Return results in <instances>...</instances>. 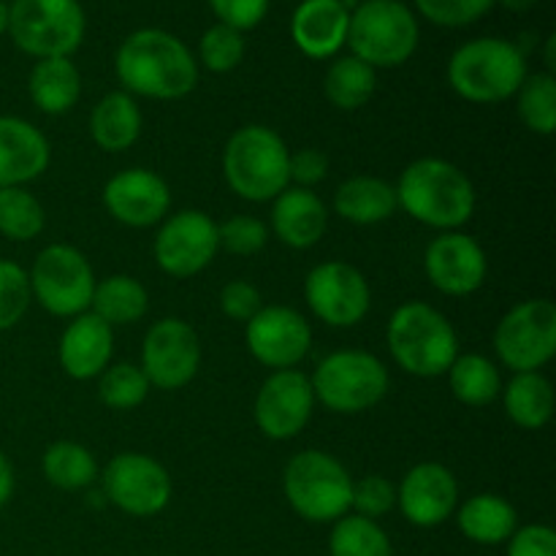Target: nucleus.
I'll return each instance as SVG.
<instances>
[{"label":"nucleus","instance_id":"obj_23","mask_svg":"<svg viewBox=\"0 0 556 556\" xmlns=\"http://www.w3.org/2000/svg\"><path fill=\"white\" fill-rule=\"evenodd\" d=\"M351 11L342 0H302L291 16V38L299 52L329 60L345 47Z\"/></svg>","mask_w":556,"mask_h":556},{"label":"nucleus","instance_id":"obj_10","mask_svg":"<svg viewBox=\"0 0 556 556\" xmlns=\"http://www.w3.org/2000/svg\"><path fill=\"white\" fill-rule=\"evenodd\" d=\"M33 299L54 318H76L90 313L96 275L85 253L71 244H49L33 261L30 271Z\"/></svg>","mask_w":556,"mask_h":556},{"label":"nucleus","instance_id":"obj_40","mask_svg":"<svg viewBox=\"0 0 556 556\" xmlns=\"http://www.w3.org/2000/svg\"><path fill=\"white\" fill-rule=\"evenodd\" d=\"M217 242H220V250H226L231 255H242L244 258V255H255L266 248V242H269V228L258 217H228L226 223L217 226Z\"/></svg>","mask_w":556,"mask_h":556},{"label":"nucleus","instance_id":"obj_30","mask_svg":"<svg viewBox=\"0 0 556 556\" xmlns=\"http://www.w3.org/2000/svg\"><path fill=\"white\" fill-rule=\"evenodd\" d=\"M147 307H150V293H147V288L136 277L112 275L106 280L96 282L90 313L98 315L112 329L114 326H130L141 320Z\"/></svg>","mask_w":556,"mask_h":556},{"label":"nucleus","instance_id":"obj_20","mask_svg":"<svg viewBox=\"0 0 556 556\" xmlns=\"http://www.w3.org/2000/svg\"><path fill=\"white\" fill-rule=\"evenodd\" d=\"M109 215L130 228H150L163 223L172 206V190L161 174L150 168H125L103 188Z\"/></svg>","mask_w":556,"mask_h":556},{"label":"nucleus","instance_id":"obj_49","mask_svg":"<svg viewBox=\"0 0 556 556\" xmlns=\"http://www.w3.org/2000/svg\"><path fill=\"white\" fill-rule=\"evenodd\" d=\"M3 33H9V3L0 0V36H3Z\"/></svg>","mask_w":556,"mask_h":556},{"label":"nucleus","instance_id":"obj_33","mask_svg":"<svg viewBox=\"0 0 556 556\" xmlns=\"http://www.w3.org/2000/svg\"><path fill=\"white\" fill-rule=\"evenodd\" d=\"M43 478H47L52 486L63 489V492H79L87 489L90 483H96L98 478V462L90 454V448L79 443H71V440H60L52 443L43 451Z\"/></svg>","mask_w":556,"mask_h":556},{"label":"nucleus","instance_id":"obj_21","mask_svg":"<svg viewBox=\"0 0 556 556\" xmlns=\"http://www.w3.org/2000/svg\"><path fill=\"white\" fill-rule=\"evenodd\" d=\"M49 141L22 117L0 114V188H25L49 166Z\"/></svg>","mask_w":556,"mask_h":556},{"label":"nucleus","instance_id":"obj_5","mask_svg":"<svg viewBox=\"0 0 556 556\" xmlns=\"http://www.w3.org/2000/svg\"><path fill=\"white\" fill-rule=\"evenodd\" d=\"M527 79V58L505 38H472L448 60V85L470 103H503Z\"/></svg>","mask_w":556,"mask_h":556},{"label":"nucleus","instance_id":"obj_13","mask_svg":"<svg viewBox=\"0 0 556 556\" xmlns=\"http://www.w3.org/2000/svg\"><path fill=\"white\" fill-rule=\"evenodd\" d=\"M304 299L318 320L331 329H351L362 324L372 304V291L362 271L345 261H326L309 269Z\"/></svg>","mask_w":556,"mask_h":556},{"label":"nucleus","instance_id":"obj_25","mask_svg":"<svg viewBox=\"0 0 556 556\" xmlns=\"http://www.w3.org/2000/svg\"><path fill=\"white\" fill-rule=\"evenodd\" d=\"M456 527L478 546H503L519 530V514L500 494H476L456 505Z\"/></svg>","mask_w":556,"mask_h":556},{"label":"nucleus","instance_id":"obj_17","mask_svg":"<svg viewBox=\"0 0 556 556\" xmlns=\"http://www.w3.org/2000/svg\"><path fill=\"white\" fill-rule=\"evenodd\" d=\"M315 410L313 383L299 369H277L261 383L253 416L269 440H293Z\"/></svg>","mask_w":556,"mask_h":556},{"label":"nucleus","instance_id":"obj_31","mask_svg":"<svg viewBox=\"0 0 556 556\" xmlns=\"http://www.w3.org/2000/svg\"><path fill=\"white\" fill-rule=\"evenodd\" d=\"M375 87H378L375 68L364 60L353 58V54L337 58L324 79L326 98H329L331 106L342 109V112H356V109L367 106L369 98L375 96Z\"/></svg>","mask_w":556,"mask_h":556},{"label":"nucleus","instance_id":"obj_43","mask_svg":"<svg viewBox=\"0 0 556 556\" xmlns=\"http://www.w3.org/2000/svg\"><path fill=\"white\" fill-rule=\"evenodd\" d=\"M212 11L220 20V25L233 30H253L269 11V0H210Z\"/></svg>","mask_w":556,"mask_h":556},{"label":"nucleus","instance_id":"obj_11","mask_svg":"<svg viewBox=\"0 0 556 556\" xmlns=\"http://www.w3.org/2000/svg\"><path fill=\"white\" fill-rule=\"evenodd\" d=\"M494 351L510 372H541L556 356V307L552 299H527L503 315Z\"/></svg>","mask_w":556,"mask_h":556},{"label":"nucleus","instance_id":"obj_46","mask_svg":"<svg viewBox=\"0 0 556 556\" xmlns=\"http://www.w3.org/2000/svg\"><path fill=\"white\" fill-rule=\"evenodd\" d=\"M508 556H556V532L548 525H527L510 535Z\"/></svg>","mask_w":556,"mask_h":556},{"label":"nucleus","instance_id":"obj_9","mask_svg":"<svg viewBox=\"0 0 556 556\" xmlns=\"http://www.w3.org/2000/svg\"><path fill=\"white\" fill-rule=\"evenodd\" d=\"M79 0H14L9 5V36L36 60L71 58L85 38Z\"/></svg>","mask_w":556,"mask_h":556},{"label":"nucleus","instance_id":"obj_1","mask_svg":"<svg viewBox=\"0 0 556 556\" xmlns=\"http://www.w3.org/2000/svg\"><path fill=\"white\" fill-rule=\"evenodd\" d=\"M114 74L130 96L179 101L199 85V63L177 36L157 27L136 30L114 54Z\"/></svg>","mask_w":556,"mask_h":556},{"label":"nucleus","instance_id":"obj_35","mask_svg":"<svg viewBox=\"0 0 556 556\" xmlns=\"http://www.w3.org/2000/svg\"><path fill=\"white\" fill-rule=\"evenodd\" d=\"M43 206L27 188H0V233L11 242H30L43 231Z\"/></svg>","mask_w":556,"mask_h":556},{"label":"nucleus","instance_id":"obj_15","mask_svg":"<svg viewBox=\"0 0 556 556\" xmlns=\"http://www.w3.org/2000/svg\"><path fill=\"white\" fill-rule=\"evenodd\" d=\"M217 250V223L201 210H182L166 217L152 244L155 264L172 277L199 275L215 261Z\"/></svg>","mask_w":556,"mask_h":556},{"label":"nucleus","instance_id":"obj_3","mask_svg":"<svg viewBox=\"0 0 556 556\" xmlns=\"http://www.w3.org/2000/svg\"><path fill=\"white\" fill-rule=\"evenodd\" d=\"M386 342L396 367L413 378H440L459 356L454 324L427 302H405L389 318Z\"/></svg>","mask_w":556,"mask_h":556},{"label":"nucleus","instance_id":"obj_42","mask_svg":"<svg viewBox=\"0 0 556 556\" xmlns=\"http://www.w3.org/2000/svg\"><path fill=\"white\" fill-rule=\"evenodd\" d=\"M396 508V486L383 476H367L362 481H353L351 510H356L364 519L378 521L380 516L391 514Z\"/></svg>","mask_w":556,"mask_h":556},{"label":"nucleus","instance_id":"obj_41","mask_svg":"<svg viewBox=\"0 0 556 556\" xmlns=\"http://www.w3.org/2000/svg\"><path fill=\"white\" fill-rule=\"evenodd\" d=\"M413 3L432 25L465 27L489 14L494 0H413Z\"/></svg>","mask_w":556,"mask_h":556},{"label":"nucleus","instance_id":"obj_22","mask_svg":"<svg viewBox=\"0 0 556 556\" xmlns=\"http://www.w3.org/2000/svg\"><path fill=\"white\" fill-rule=\"evenodd\" d=\"M114 353V329L98 315L81 313L71 318L60 337V367L74 380H92L109 367Z\"/></svg>","mask_w":556,"mask_h":556},{"label":"nucleus","instance_id":"obj_39","mask_svg":"<svg viewBox=\"0 0 556 556\" xmlns=\"http://www.w3.org/2000/svg\"><path fill=\"white\" fill-rule=\"evenodd\" d=\"M199 58L212 74H228L244 60V36L228 25H212L199 41Z\"/></svg>","mask_w":556,"mask_h":556},{"label":"nucleus","instance_id":"obj_7","mask_svg":"<svg viewBox=\"0 0 556 556\" xmlns=\"http://www.w3.org/2000/svg\"><path fill=\"white\" fill-rule=\"evenodd\" d=\"M348 47L372 68H396L418 47V20L402 0H362L351 11Z\"/></svg>","mask_w":556,"mask_h":556},{"label":"nucleus","instance_id":"obj_28","mask_svg":"<svg viewBox=\"0 0 556 556\" xmlns=\"http://www.w3.org/2000/svg\"><path fill=\"white\" fill-rule=\"evenodd\" d=\"M27 92L43 114H65L79 101L81 74L71 58L38 60L27 76Z\"/></svg>","mask_w":556,"mask_h":556},{"label":"nucleus","instance_id":"obj_29","mask_svg":"<svg viewBox=\"0 0 556 556\" xmlns=\"http://www.w3.org/2000/svg\"><path fill=\"white\" fill-rule=\"evenodd\" d=\"M505 416L521 429H543L554 416V386L543 372H516L503 386Z\"/></svg>","mask_w":556,"mask_h":556},{"label":"nucleus","instance_id":"obj_36","mask_svg":"<svg viewBox=\"0 0 556 556\" xmlns=\"http://www.w3.org/2000/svg\"><path fill=\"white\" fill-rule=\"evenodd\" d=\"M519 117L532 134L552 136L556 130V79L548 71L541 74H527L519 92Z\"/></svg>","mask_w":556,"mask_h":556},{"label":"nucleus","instance_id":"obj_6","mask_svg":"<svg viewBox=\"0 0 556 556\" xmlns=\"http://www.w3.org/2000/svg\"><path fill=\"white\" fill-rule=\"evenodd\" d=\"M282 492L288 505L313 525H334L337 519L351 514L353 478L326 451H299L291 456L282 472Z\"/></svg>","mask_w":556,"mask_h":556},{"label":"nucleus","instance_id":"obj_19","mask_svg":"<svg viewBox=\"0 0 556 556\" xmlns=\"http://www.w3.org/2000/svg\"><path fill=\"white\" fill-rule=\"evenodd\" d=\"M429 282L445 296H470L486 282L489 261L481 244L462 231H443L424 255Z\"/></svg>","mask_w":556,"mask_h":556},{"label":"nucleus","instance_id":"obj_2","mask_svg":"<svg viewBox=\"0 0 556 556\" xmlns=\"http://www.w3.org/2000/svg\"><path fill=\"white\" fill-rule=\"evenodd\" d=\"M394 190L400 210L438 231H459L476 212V185L456 163L443 157L413 161Z\"/></svg>","mask_w":556,"mask_h":556},{"label":"nucleus","instance_id":"obj_8","mask_svg":"<svg viewBox=\"0 0 556 556\" xmlns=\"http://www.w3.org/2000/svg\"><path fill=\"white\" fill-rule=\"evenodd\" d=\"M315 402L340 416L372 410L389 391V369L375 353L337 351L329 353L309 378Z\"/></svg>","mask_w":556,"mask_h":556},{"label":"nucleus","instance_id":"obj_34","mask_svg":"<svg viewBox=\"0 0 556 556\" xmlns=\"http://www.w3.org/2000/svg\"><path fill=\"white\" fill-rule=\"evenodd\" d=\"M329 556H394V548L378 521L348 514L331 525Z\"/></svg>","mask_w":556,"mask_h":556},{"label":"nucleus","instance_id":"obj_18","mask_svg":"<svg viewBox=\"0 0 556 556\" xmlns=\"http://www.w3.org/2000/svg\"><path fill=\"white\" fill-rule=\"evenodd\" d=\"M459 505V483L440 462H421L410 467L396 486V508L413 527L432 530L445 525Z\"/></svg>","mask_w":556,"mask_h":556},{"label":"nucleus","instance_id":"obj_14","mask_svg":"<svg viewBox=\"0 0 556 556\" xmlns=\"http://www.w3.org/2000/svg\"><path fill=\"white\" fill-rule=\"evenodd\" d=\"M201 367V340L182 318H163L150 326L141 345V372L163 391L185 389Z\"/></svg>","mask_w":556,"mask_h":556},{"label":"nucleus","instance_id":"obj_45","mask_svg":"<svg viewBox=\"0 0 556 556\" xmlns=\"http://www.w3.org/2000/svg\"><path fill=\"white\" fill-rule=\"evenodd\" d=\"M326 174H329V157H326L324 150L304 147V150L291 152V161H288V179H291L293 188L313 190V185L324 182Z\"/></svg>","mask_w":556,"mask_h":556},{"label":"nucleus","instance_id":"obj_27","mask_svg":"<svg viewBox=\"0 0 556 556\" xmlns=\"http://www.w3.org/2000/svg\"><path fill=\"white\" fill-rule=\"evenodd\" d=\"M400 210L394 185L380 177H351L337 188L334 212L353 226H378Z\"/></svg>","mask_w":556,"mask_h":556},{"label":"nucleus","instance_id":"obj_37","mask_svg":"<svg viewBox=\"0 0 556 556\" xmlns=\"http://www.w3.org/2000/svg\"><path fill=\"white\" fill-rule=\"evenodd\" d=\"M101 383H98V400L103 402L112 410H134L150 394V380L141 372V367L130 362L109 364L101 375Z\"/></svg>","mask_w":556,"mask_h":556},{"label":"nucleus","instance_id":"obj_38","mask_svg":"<svg viewBox=\"0 0 556 556\" xmlns=\"http://www.w3.org/2000/svg\"><path fill=\"white\" fill-rule=\"evenodd\" d=\"M33 304L30 277L14 261L0 258V331L20 324Z\"/></svg>","mask_w":556,"mask_h":556},{"label":"nucleus","instance_id":"obj_32","mask_svg":"<svg viewBox=\"0 0 556 556\" xmlns=\"http://www.w3.org/2000/svg\"><path fill=\"white\" fill-rule=\"evenodd\" d=\"M451 394L467 407H483L492 405L503 391V380H500V369L494 367L492 358L481 356V353H467V356H456L448 372Z\"/></svg>","mask_w":556,"mask_h":556},{"label":"nucleus","instance_id":"obj_48","mask_svg":"<svg viewBox=\"0 0 556 556\" xmlns=\"http://www.w3.org/2000/svg\"><path fill=\"white\" fill-rule=\"evenodd\" d=\"M494 3H503L510 11H527L538 3V0H494Z\"/></svg>","mask_w":556,"mask_h":556},{"label":"nucleus","instance_id":"obj_44","mask_svg":"<svg viewBox=\"0 0 556 556\" xmlns=\"http://www.w3.org/2000/svg\"><path fill=\"white\" fill-rule=\"evenodd\" d=\"M261 304V291L248 280H231L223 286L220 291V309L226 318L239 320V324H248L258 309Z\"/></svg>","mask_w":556,"mask_h":556},{"label":"nucleus","instance_id":"obj_24","mask_svg":"<svg viewBox=\"0 0 556 556\" xmlns=\"http://www.w3.org/2000/svg\"><path fill=\"white\" fill-rule=\"evenodd\" d=\"M326 226H329V210L313 190L288 185L271 204V231L288 248H313L324 239Z\"/></svg>","mask_w":556,"mask_h":556},{"label":"nucleus","instance_id":"obj_16","mask_svg":"<svg viewBox=\"0 0 556 556\" xmlns=\"http://www.w3.org/2000/svg\"><path fill=\"white\" fill-rule=\"evenodd\" d=\"M244 342L258 364L277 369H296L313 348V329L307 318L291 307H261L244 324Z\"/></svg>","mask_w":556,"mask_h":556},{"label":"nucleus","instance_id":"obj_4","mask_svg":"<svg viewBox=\"0 0 556 556\" xmlns=\"http://www.w3.org/2000/svg\"><path fill=\"white\" fill-rule=\"evenodd\" d=\"M291 150L266 125H242L223 150V177L244 201H275L291 185L288 179Z\"/></svg>","mask_w":556,"mask_h":556},{"label":"nucleus","instance_id":"obj_47","mask_svg":"<svg viewBox=\"0 0 556 556\" xmlns=\"http://www.w3.org/2000/svg\"><path fill=\"white\" fill-rule=\"evenodd\" d=\"M14 494V467H11L9 456L0 451V508L11 500Z\"/></svg>","mask_w":556,"mask_h":556},{"label":"nucleus","instance_id":"obj_12","mask_svg":"<svg viewBox=\"0 0 556 556\" xmlns=\"http://www.w3.org/2000/svg\"><path fill=\"white\" fill-rule=\"evenodd\" d=\"M103 497L123 514L150 519L172 503V476L157 459L136 451L117 454L103 467Z\"/></svg>","mask_w":556,"mask_h":556},{"label":"nucleus","instance_id":"obj_26","mask_svg":"<svg viewBox=\"0 0 556 556\" xmlns=\"http://www.w3.org/2000/svg\"><path fill=\"white\" fill-rule=\"evenodd\" d=\"M141 109L136 98L125 90H114L103 96L90 112V136L103 152H125L139 141Z\"/></svg>","mask_w":556,"mask_h":556}]
</instances>
